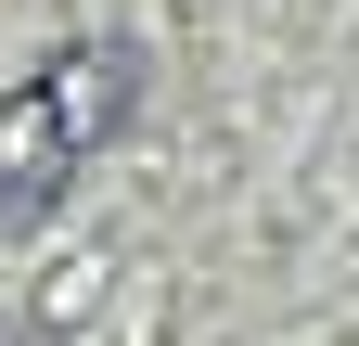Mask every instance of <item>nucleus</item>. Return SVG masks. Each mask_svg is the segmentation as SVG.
Listing matches in <instances>:
<instances>
[{
	"label": "nucleus",
	"instance_id": "f257e3e1",
	"mask_svg": "<svg viewBox=\"0 0 359 346\" xmlns=\"http://www.w3.org/2000/svg\"><path fill=\"white\" fill-rule=\"evenodd\" d=\"M77 90H90V77H39V90H13V103H0V244H13V231H39V219H52V193L77 180Z\"/></svg>",
	"mask_w": 359,
	"mask_h": 346
}]
</instances>
